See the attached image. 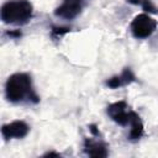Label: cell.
I'll list each match as a JSON object with an SVG mask.
<instances>
[{
    "label": "cell",
    "instance_id": "9c48e42d",
    "mask_svg": "<svg viewBox=\"0 0 158 158\" xmlns=\"http://www.w3.org/2000/svg\"><path fill=\"white\" fill-rule=\"evenodd\" d=\"M130 126H131V130H130V133H128V139L130 141H138L144 133L143 123H142L141 117H139L138 114H136L133 116Z\"/></svg>",
    "mask_w": 158,
    "mask_h": 158
},
{
    "label": "cell",
    "instance_id": "9a60e30c",
    "mask_svg": "<svg viewBox=\"0 0 158 158\" xmlns=\"http://www.w3.org/2000/svg\"><path fill=\"white\" fill-rule=\"evenodd\" d=\"M43 156H44V157H48V156H56V157H59L60 154L57 153V152H47V153H44Z\"/></svg>",
    "mask_w": 158,
    "mask_h": 158
},
{
    "label": "cell",
    "instance_id": "8992f818",
    "mask_svg": "<svg viewBox=\"0 0 158 158\" xmlns=\"http://www.w3.org/2000/svg\"><path fill=\"white\" fill-rule=\"evenodd\" d=\"M30 132V126L22 120H15L10 123H5L1 127V135L5 141L12 138H23Z\"/></svg>",
    "mask_w": 158,
    "mask_h": 158
},
{
    "label": "cell",
    "instance_id": "5b68a950",
    "mask_svg": "<svg viewBox=\"0 0 158 158\" xmlns=\"http://www.w3.org/2000/svg\"><path fill=\"white\" fill-rule=\"evenodd\" d=\"M86 0H64L56 10L54 15L63 20H74L81 14Z\"/></svg>",
    "mask_w": 158,
    "mask_h": 158
},
{
    "label": "cell",
    "instance_id": "277c9868",
    "mask_svg": "<svg viewBox=\"0 0 158 158\" xmlns=\"http://www.w3.org/2000/svg\"><path fill=\"white\" fill-rule=\"evenodd\" d=\"M106 114L117 125H120V126H127V125L131 123L133 116L137 112L130 110L127 102L125 100H121V101H116V102L109 105L107 109H106Z\"/></svg>",
    "mask_w": 158,
    "mask_h": 158
},
{
    "label": "cell",
    "instance_id": "52a82bcc",
    "mask_svg": "<svg viewBox=\"0 0 158 158\" xmlns=\"http://www.w3.org/2000/svg\"><path fill=\"white\" fill-rule=\"evenodd\" d=\"M136 75L133 74L131 68H125L120 75H115L112 78H110L109 80H106V86H109L110 89H117L125 85H128L133 81H136Z\"/></svg>",
    "mask_w": 158,
    "mask_h": 158
},
{
    "label": "cell",
    "instance_id": "ba28073f",
    "mask_svg": "<svg viewBox=\"0 0 158 158\" xmlns=\"http://www.w3.org/2000/svg\"><path fill=\"white\" fill-rule=\"evenodd\" d=\"M84 152L90 157H107V146L101 141H94L90 138L84 139Z\"/></svg>",
    "mask_w": 158,
    "mask_h": 158
},
{
    "label": "cell",
    "instance_id": "4fadbf2b",
    "mask_svg": "<svg viewBox=\"0 0 158 158\" xmlns=\"http://www.w3.org/2000/svg\"><path fill=\"white\" fill-rule=\"evenodd\" d=\"M89 128H90V132H91L94 136H99V135H100L99 128H98V126H96V125H90V126H89Z\"/></svg>",
    "mask_w": 158,
    "mask_h": 158
},
{
    "label": "cell",
    "instance_id": "7c38bea8",
    "mask_svg": "<svg viewBox=\"0 0 158 158\" xmlns=\"http://www.w3.org/2000/svg\"><path fill=\"white\" fill-rule=\"evenodd\" d=\"M6 35L10 37V38H20L22 36L21 31L20 30H11V31H7Z\"/></svg>",
    "mask_w": 158,
    "mask_h": 158
},
{
    "label": "cell",
    "instance_id": "7a4b0ae2",
    "mask_svg": "<svg viewBox=\"0 0 158 158\" xmlns=\"http://www.w3.org/2000/svg\"><path fill=\"white\" fill-rule=\"evenodd\" d=\"M0 16L6 25L22 26L31 21L33 6L28 0H9L2 5Z\"/></svg>",
    "mask_w": 158,
    "mask_h": 158
},
{
    "label": "cell",
    "instance_id": "30bf717a",
    "mask_svg": "<svg viewBox=\"0 0 158 158\" xmlns=\"http://www.w3.org/2000/svg\"><path fill=\"white\" fill-rule=\"evenodd\" d=\"M70 31V27H63V26H52L51 28V36L52 38H59L63 35L68 33Z\"/></svg>",
    "mask_w": 158,
    "mask_h": 158
},
{
    "label": "cell",
    "instance_id": "8fae6325",
    "mask_svg": "<svg viewBox=\"0 0 158 158\" xmlns=\"http://www.w3.org/2000/svg\"><path fill=\"white\" fill-rule=\"evenodd\" d=\"M142 9L148 14H158V7L151 1V0H142L141 2Z\"/></svg>",
    "mask_w": 158,
    "mask_h": 158
},
{
    "label": "cell",
    "instance_id": "6da1fadb",
    "mask_svg": "<svg viewBox=\"0 0 158 158\" xmlns=\"http://www.w3.org/2000/svg\"><path fill=\"white\" fill-rule=\"evenodd\" d=\"M5 96L12 104H38L40 96L32 86V78L27 73H14L5 83Z\"/></svg>",
    "mask_w": 158,
    "mask_h": 158
},
{
    "label": "cell",
    "instance_id": "3957f363",
    "mask_svg": "<svg viewBox=\"0 0 158 158\" xmlns=\"http://www.w3.org/2000/svg\"><path fill=\"white\" fill-rule=\"evenodd\" d=\"M131 32L135 38L144 40L152 36V33L157 28V21L151 17L148 14H138L131 22Z\"/></svg>",
    "mask_w": 158,
    "mask_h": 158
},
{
    "label": "cell",
    "instance_id": "5bb4252c",
    "mask_svg": "<svg viewBox=\"0 0 158 158\" xmlns=\"http://www.w3.org/2000/svg\"><path fill=\"white\" fill-rule=\"evenodd\" d=\"M128 4H132V5H141L142 0H127Z\"/></svg>",
    "mask_w": 158,
    "mask_h": 158
}]
</instances>
